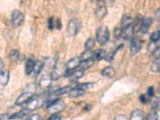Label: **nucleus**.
Returning a JSON list of instances; mask_svg holds the SVG:
<instances>
[{
  "label": "nucleus",
  "instance_id": "f257e3e1",
  "mask_svg": "<svg viewBox=\"0 0 160 120\" xmlns=\"http://www.w3.org/2000/svg\"><path fill=\"white\" fill-rule=\"evenodd\" d=\"M110 38V31L108 26L103 25L100 27L96 32L97 42L101 46H104L108 43Z\"/></svg>",
  "mask_w": 160,
  "mask_h": 120
},
{
  "label": "nucleus",
  "instance_id": "f03ea898",
  "mask_svg": "<svg viewBox=\"0 0 160 120\" xmlns=\"http://www.w3.org/2000/svg\"><path fill=\"white\" fill-rule=\"evenodd\" d=\"M81 62L80 58L78 57H74V58H71L67 63H66V68H67V71L65 72L64 77H70L73 73L75 72V69H76L78 67H79V64Z\"/></svg>",
  "mask_w": 160,
  "mask_h": 120
},
{
  "label": "nucleus",
  "instance_id": "7ed1b4c3",
  "mask_svg": "<svg viewBox=\"0 0 160 120\" xmlns=\"http://www.w3.org/2000/svg\"><path fill=\"white\" fill-rule=\"evenodd\" d=\"M67 71L66 64L63 62H57L54 66V70L51 73V77L52 80H57L61 76H64L65 72Z\"/></svg>",
  "mask_w": 160,
  "mask_h": 120
},
{
  "label": "nucleus",
  "instance_id": "20e7f679",
  "mask_svg": "<svg viewBox=\"0 0 160 120\" xmlns=\"http://www.w3.org/2000/svg\"><path fill=\"white\" fill-rule=\"evenodd\" d=\"M80 22L77 18H72L68 22L67 31L70 36H75L80 30Z\"/></svg>",
  "mask_w": 160,
  "mask_h": 120
},
{
  "label": "nucleus",
  "instance_id": "39448f33",
  "mask_svg": "<svg viewBox=\"0 0 160 120\" xmlns=\"http://www.w3.org/2000/svg\"><path fill=\"white\" fill-rule=\"evenodd\" d=\"M24 15L22 12L18 10H15L11 13V22L15 28H19L23 23Z\"/></svg>",
  "mask_w": 160,
  "mask_h": 120
},
{
  "label": "nucleus",
  "instance_id": "423d86ee",
  "mask_svg": "<svg viewBox=\"0 0 160 120\" xmlns=\"http://www.w3.org/2000/svg\"><path fill=\"white\" fill-rule=\"evenodd\" d=\"M66 107V104L62 100H58L57 102H55V103L52 104L51 106H50L49 108H48V112L51 115H55L56 113L60 112V111H63L64 108Z\"/></svg>",
  "mask_w": 160,
  "mask_h": 120
},
{
  "label": "nucleus",
  "instance_id": "0eeeda50",
  "mask_svg": "<svg viewBox=\"0 0 160 120\" xmlns=\"http://www.w3.org/2000/svg\"><path fill=\"white\" fill-rule=\"evenodd\" d=\"M33 98V93L31 91H26L23 92L22 95H20L15 101L16 106H22L25 103H28L30 100Z\"/></svg>",
  "mask_w": 160,
  "mask_h": 120
},
{
  "label": "nucleus",
  "instance_id": "6e6552de",
  "mask_svg": "<svg viewBox=\"0 0 160 120\" xmlns=\"http://www.w3.org/2000/svg\"><path fill=\"white\" fill-rule=\"evenodd\" d=\"M141 48V41L138 37L133 38L131 42V48H130V51H131V55H135Z\"/></svg>",
  "mask_w": 160,
  "mask_h": 120
},
{
  "label": "nucleus",
  "instance_id": "1a4fd4ad",
  "mask_svg": "<svg viewBox=\"0 0 160 120\" xmlns=\"http://www.w3.org/2000/svg\"><path fill=\"white\" fill-rule=\"evenodd\" d=\"M51 75H48V74H45L42 76V78H40L39 80V87L42 89L47 90L51 87Z\"/></svg>",
  "mask_w": 160,
  "mask_h": 120
},
{
  "label": "nucleus",
  "instance_id": "9d476101",
  "mask_svg": "<svg viewBox=\"0 0 160 120\" xmlns=\"http://www.w3.org/2000/svg\"><path fill=\"white\" fill-rule=\"evenodd\" d=\"M144 17L142 16V15L140 14H138L135 17V20H134V23L133 25V29H134V32H138L141 30V28H142V22H143Z\"/></svg>",
  "mask_w": 160,
  "mask_h": 120
},
{
  "label": "nucleus",
  "instance_id": "9b49d317",
  "mask_svg": "<svg viewBox=\"0 0 160 120\" xmlns=\"http://www.w3.org/2000/svg\"><path fill=\"white\" fill-rule=\"evenodd\" d=\"M122 30V34H121V36L124 38V39H131L132 38L133 35H134V29H133V25L128 26L127 28H121Z\"/></svg>",
  "mask_w": 160,
  "mask_h": 120
},
{
  "label": "nucleus",
  "instance_id": "f8f14e48",
  "mask_svg": "<svg viewBox=\"0 0 160 120\" xmlns=\"http://www.w3.org/2000/svg\"><path fill=\"white\" fill-rule=\"evenodd\" d=\"M95 16L98 19H102L106 15H108V9L105 5H99L97 7L96 10L95 11Z\"/></svg>",
  "mask_w": 160,
  "mask_h": 120
},
{
  "label": "nucleus",
  "instance_id": "ddd939ff",
  "mask_svg": "<svg viewBox=\"0 0 160 120\" xmlns=\"http://www.w3.org/2000/svg\"><path fill=\"white\" fill-rule=\"evenodd\" d=\"M10 73L8 70H2L0 71V85L6 86L8 83Z\"/></svg>",
  "mask_w": 160,
  "mask_h": 120
},
{
  "label": "nucleus",
  "instance_id": "4468645a",
  "mask_svg": "<svg viewBox=\"0 0 160 120\" xmlns=\"http://www.w3.org/2000/svg\"><path fill=\"white\" fill-rule=\"evenodd\" d=\"M40 106H41V102H40V100L38 98H34V99L31 98L29 102H28V106H27L26 108H28L31 111H33L39 108Z\"/></svg>",
  "mask_w": 160,
  "mask_h": 120
},
{
  "label": "nucleus",
  "instance_id": "2eb2a0df",
  "mask_svg": "<svg viewBox=\"0 0 160 120\" xmlns=\"http://www.w3.org/2000/svg\"><path fill=\"white\" fill-rule=\"evenodd\" d=\"M106 55H107V52H106L105 50L98 49L92 52V59L99 61V60H102V58H105Z\"/></svg>",
  "mask_w": 160,
  "mask_h": 120
},
{
  "label": "nucleus",
  "instance_id": "dca6fc26",
  "mask_svg": "<svg viewBox=\"0 0 160 120\" xmlns=\"http://www.w3.org/2000/svg\"><path fill=\"white\" fill-rule=\"evenodd\" d=\"M35 62L32 58H28L25 63V73L26 75H31V73L34 71V68H35Z\"/></svg>",
  "mask_w": 160,
  "mask_h": 120
},
{
  "label": "nucleus",
  "instance_id": "f3484780",
  "mask_svg": "<svg viewBox=\"0 0 160 120\" xmlns=\"http://www.w3.org/2000/svg\"><path fill=\"white\" fill-rule=\"evenodd\" d=\"M85 91H83L82 89L79 88L78 87H75V88H72L71 89V91H69V95L71 98H77V97L82 96L84 95Z\"/></svg>",
  "mask_w": 160,
  "mask_h": 120
},
{
  "label": "nucleus",
  "instance_id": "a211bd4d",
  "mask_svg": "<svg viewBox=\"0 0 160 120\" xmlns=\"http://www.w3.org/2000/svg\"><path fill=\"white\" fill-rule=\"evenodd\" d=\"M144 113L142 110L136 109L133 111L131 115L130 120H143Z\"/></svg>",
  "mask_w": 160,
  "mask_h": 120
},
{
  "label": "nucleus",
  "instance_id": "6ab92c4d",
  "mask_svg": "<svg viewBox=\"0 0 160 120\" xmlns=\"http://www.w3.org/2000/svg\"><path fill=\"white\" fill-rule=\"evenodd\" d=\"M152 22H153L152 18H150V17L144 18L143 22H142V28H141V30H140V31H142V33L145 34V33H147L148 31H149L151 24H152Z\"/></svg>",
  "mask_w": 160,
  "mask_h": 120
},
{
  "label": "nucleus",
  "instance_id": "aec40b11",
  "mask_svg": "<svg viewBox=\"0 0 160 120\" xmlns=\"http://www.w3.org/2000/svg\"><path fill=\"white\" fill-rule=\"evenodd\" d=\"M101 74H102V75L108 77V78H112L115 75V70L112 67H107V68L102 70Z\"/></svg>",
  "mask_w": 160,
  "mask_h": 120
},
{
  "label": "nucleus",
  "instance_id": "412c9836",
  "mask_svg": "<svg viewBox=\"0 0 160 120\" xmlns=\"http://www.w3.org/2000/svg\"><path fill=\"white\" fill-rule=\"evenodd\" d=\"M31 111L30 110H28V108H23V109H22L20 111H18V113H16L14 115L10 117V118H22L24 117L29 115L31 114Z\"/></svg>",
  "mask_w": 160,
  "mask_h": 120
},
{
  "label": "nucleus",
  "instance_id": "4be33fe9",
  "mask_svg": "<svg viewBox=\"0 0 160 120\" xmlns=\"http://www.w3.org/2000/svg\"><path fill=\"white\" fill-rule=\"evenodd\" d=\"M58 100H59V98H58V95H55L54 93L51 94V95H50L48 97L47 100H46V102H45L46 108H49L50 106H51L52 104L55 103V102H57Z\"/></svg>",
  "mask_w": 160,
  "mask_h": 120
},
{
  "label": "nucleus",
  "instance_id": "5701e85b",
  "mask_svg": "<svg viewBox=\"0 0 160 120\" xmlns=\"http://www.w3.org/2000/svg\"><path fill=\"white\" fill-rule=\"evenodd\" d=\"M94 63V60L93 59H88L85 60V61H82L80 62L79 67L81 68V71H83V70H88L90 68H91Z\"/></svg>",
  "mask_w": 160,
  "mask_h": 120
},
{
  "label": "nucleus",
  "instance_id": "b1692460",
  "mask_svg": "<svg viewBox=\"0 0 160 120\" xmlns=\"http://www.w3.org/2000/svg\"><path fill=\"white\" fill-rule=\"evenodd\" d=\"M82 76H83V71L78 70V71H75L70 76V80H71V82H76V81H78V79L82 78Z\"/></svg>",
  "mask_w": 160,
  "mask_h": 120
},
{
  "label": "nucleus",
  "instance_id": "393cba45",
  "mask_svg": "<svg viewBox=\"0 0 160 120\" xmlns=\"http://www.w3.org/2000/svg\"><path fill=\"white\" fill-rule=\"evenodd\" d=\"M44 65H45V62L42 60H38L37 62H35V68H34V72H35V75H38L42 71Z\"/></svg>",
  "mask_w": 160,
  "mask_h": 120
},
{
  "label": "nucleus",
  "instance_id": "a878e982",
  "mask_svg": "<svg viewBox=\"0 0 160 120\" xmlns=\"http://www.w3.org/2000/svg\"><path fill=\"white\" fill-rule=\"evenodd\" d=\"M133 22V19L131 18V16L130 15H124L123 18L122 19V28H127L128 26L131 25Z\"/></svg>",
  "mask_w": 160,
  "mask_h": 120
},
{
  "label": "nucleus",
  "instance_id": "bb28decb",
  "mask_svg": "<svg viewBox=\"0 0 160 120\" xmlns=\"http://www.w3.org/2000/svg\"><path fill=\"white\" fill-rule=\"evenodd\" d=\"M71 88H72V86H67V87H64V88H59V89L56 90L55 92H53V93H54L55 95L59 96V95H64V94H66V93L69 92V91H71Z\"/></svg>",
  "mask_w": 160,
  "mask_h": 120
},
{
  "label": "nucleus",
  "instance_id": "cd10ccee",
  "mask_svg": "<svg viewBox=\"0 0 160 120\" xmlns=\"http://www.w3.org/2000/svg\"><path fill=\"white\" fill-rule=\"evenodd\" d=\"M95 40L93 39L92 38H89L85 42V44H84V48H85L86 51H91L93 48H95Z\"/></svg>",
  "mask_w": 160,
  "mask_h": 120
},
{
  "label": "nucleus",
  "instance_id": "c85d7f7f",
  "mask_svg": "<svg viewBox=\"0 0 160 120\" xmlns=\"http://www.w3.org/2000/svg\"><path fill=\"white\" fill-rule=\"evenodd\" d=\"M80 61H85V60L92 59V51H85L82 54L81 57H80Z\"/></svg>",
  "mask_w": 160,
  "mask_h": 120
},
{
  "label": "nucleus",
  "instance_id": "c756f323",
  "mask_svg": "<svg viewBox=\"0 0 160 120\" xmlns=\"http://www.w3.org/2000/svg\"><path fill=\"white\" fill-rule=\"evenodd\" d=\"M159 58H156V59L152 62L151 66V70L153 72H159L160 66H159Z\"/></svg>",
  "mask_w": 160,
  "mask_h": 120
},
{
  "label": "nucleus",
  "instance_id": "7c9ffc66",
  "mask_svg": "<svg viewBox=\"0 0 160 120\" xmlns=\"http://www.w3.org/2000/svg\"><path fill=\"white\" fill-rule=\"evenodd\" d=\"M159 38H160L159 31H155L151 35L150 39H151V41L152 42H157L159 41Z\"/></svg>",
  "mask_w": 160,
  "mask_h": 120
},
{
  "label": "nucleus",
  "instance_id": "2f4dec72",
  "mask_svg": "<svg viewBox=\"0 0 160 120\" xmlns=\"http://www.w3.org/2000/svg\"><path fill=\"white\" fill-rule=\"evenodd\" d=\"M19 57V52L17 50H12L10 52V58L11 61H16Z\"/></svg>",
  "mask_w": 160,
  "mask_h": 120
},
{
  "label": "nucleus",
  "instance_id": "473e14b6",
  "mask_svg": "<svg viewBox=\"0 0 160 120\" xmlns=\"http://www.w3.org/2000/svg\"><path fill=\"white\" fill-rule=\"evenodd\" d=\"M115 53H116V51H111V52H109V53H107V55H106L105 58H104V59L106 60V61H108V62H111L113 59H114V57H115Z\"/></svg>",
  "mask_w": 160,
  "mask_h": 120
},
{
  "label": "nucleus",
  "instance_id": "72a5a7b5",
  "mask_svg": "<svg viewBox=\"0 0 160 120\" xmlns=\"http://www.w3.org/2000/svg\"><path fill=\"white\" fill-rule=\"evenodd\" d=\"M158 115L156 112H151L148 114L146 120H158Z\"/></svg>",
  "mask_w": 160,
  "mask_h": 120
},
{
  "label": "nucleus",
  "instance_id": "f704fd0d",
  "mask_svg": "<svg viewBox=\"0 0 160 120\" xmlns=\"http://www.w3.org/2000/svg\"><path fill=\"white\" fill-rule=\"evenodd\" d=\"M48 29L51 30V31L55 28V20H54V18H53V17H51V18H48Z\"/></svg>",
  "mask_w": 160,
  "mask_h": 120
},
{
  "label": "nucleus",
  "instance_id": "c9c22d12",
  "mask_svg": "<svg viewBox=\"0 0 160 120\" xmlns=\"http://www.w3.org/2000/svg\"><path fill=\"white\" fill-rule=\"evenodd\" d=\"M158 104H159V99L155 98L151 102V108H152V109H157L158 108Z\"/></svg>",
  "mask_w": 160,
  "mask_h": 120
},
{
  "label": "nucleus",
  "instance_id": "e433bc0d",
  "mask_svg": "<svg viewBox=\"0 0 160 120\" xmlns=\"http://www.w3.org/2000/svg\"><path fill=\"white\" fill-rule=\"evenodd\" d=\"M139 101L142 102V104H146L149 101V98L146 95H141L139 96Z\"/></svg>",
  "mask_w": 160,
  "mask_h": 120
},
{
  "label": "nucleus",
  "instance_id": "4c0bfd02",
  "mask_svg": "<svg viewBox=\"0 0 160 120\" xmlns=\"http://www.w3.org/2000/svg\"><path fill=\"white\" fill-rule=\"evenodd\" d=\"M121 34H122V30H121V28H116L115 29V31H114V35L116 38H118L121 37Z\"/></svg>",
  "mask_w": 160,
  "mask_h": 120
},
{
  "label": "nucleus",
  "instance_id": "58836bf2",
  "mask_svg": "<svg viewBox=\"0 0 160 120\" xmlns=\"http://www.w3.org/2000/svg\"><path fill=\"white\" fill-rule=\"evenodd\" d=\"M154 88H153V87H150L149 88H148V92H147V96L148 97V98H151V97L153 96V95H154Z\"/></svg>",
  "mask_w": 160,
  "mask_h": 120
},
{
  "label": "nucleus",
  "instance_id": "ea45409f",
  "mask_svg": "<svg viewBox=\"0 0 160 120\" xmlns=\"http://www.w3.org/2000/svg\"><path fill=\"white\" fill-rule=\"evenodd\" d=\"M28 120H42V118L38 114L33 115L28 118Z\"/></svg>",
  "mask_w": 160,
  "mask_h": 120
},
{
  "label": "nucleus",
  "instance_id": "a19ab883",
  "mask_svg": "<svg viewBox=\"0 0 160 120\" xmlns=\"http://www.w3.org/2000/svg\"><path fill=\"white\" fill-rule=\"evenodd\" d=\"M158 48L156 47V42H151L149 46V51H151L152 52V51H155Z\"/></svg>",
  "mask_w": 160,
  "mask_h": 120
},
{
  "label": "nucleus",
  "instance_id": "79ce46f5",
  "mask_svg": "<svg viewBox=\"0 0 160 120\" xmlns=\"http://www.w3.org/2000/svg\"><path fill=\"white\" fill-rule=\"evenodd\" d=\"M115 120H128L127 116L124 115H117L116 118H115Z\"/></svg>",
  "mask_w": 160,
  "mask_h": 120
},
{
  "label": "nucleus",
  "instance_id": "37998d69",
  "mask_svg": "<svg viewBox=\"0 0 160 120\" xmlns=\"http://www.w3.org/2000/svg\"><path fill=\"white\" fill-rule=\"evenodd\" d=\"M55 26H56V28L58 30H60L62 28V22H61L60 18H58L56 20V24H55Z\"/></svg>",
  "mask_w": 160,
  "mask_h": 120
},
{
  "label": "nucleus",
  "instance_id": "c03bdc74",
  "mask_svg": "<svg viewBox=\"0 0 160 120\" xmlns=\"http://www.w3.org/2000/svg\"><path fill=\"white\" fill-rule=\"evenodd\" d=\"M48 120H61V117L57 115H52L51 116H50Z\"/></svg>",
  "mask_w": 160,
  "mask_h": 120
},
{
  "label": "nucleus",
  "instance_id": "a18cd8bd",
  "mask_svg": "<svg viewBox=\"0 0 160 120\" xmlns=\"http://www.w3.org/2000/svg\"><path fill=\"white\" fill-rule=\"evenodd\" d=\"M3 66H4L3 61L2 60V58H0V71L2 70V68H3Z\"/></svg>",
  "mask_w": 160,
  "mask_h": 120
},
{
  "label": "nucleus",
  "instance_id": "49530a36",
  "mask_svg": "<svg viewBox=\"0 0 160 120\" xmlns=\"http://www.w3.org/2000/svg\"><path fill=\"white\" fill-rule=\"evenodd\" d=\"M158 15V21H159V9H158L156 12V16Z\"/></svg>",
  "mask_w": 160,
  "mask_h": 120
}]
</instances>
